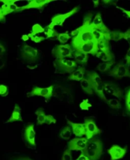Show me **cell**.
I'll return each instance as SVG.
<instances>
[{
  "label": "cell",
  "mask_w": 130,
  "mask_h": 160,
  "mask_svg": "<svg viewBox=\"0 0 130 160\" xmlns=\"http://www.w3.org/2000/svg\"><path fill=\"white\" fill-rule=\"evenodd\" d=\"M103 143L101 140L97 137L88 140L85 149L81 151L84 154L89 160H99L103 154Z\"/></svg>",
  "instance_id": "6da1fadb"
},
{
  "label": "cell",
  "mask_w": 130,
  "mask_h": 160,
  "mask_svg": "<svg viewBox=\"0 0 130 160\" xmlns=\"http://www.w3.org/2000/svg\"><path fill=\"white\" fill-rule=\"evenodd\" d=\"M93 88L94 92L96 93V94L104 101L107 102V99L104 94V83L100 76L94 71L87 72V78H86Z\"/></svg>",
  "instance_id": "7a4b0ae2"
},
{
  "label": "cell",
  "mask_w": 130,
  "mask_h": 160,
  "mask_svg": "<svg viewBox=\"0 0 130 160\" xmlns=\"http://www.w3.org/2000/svg\"><path fill=\"white\" fill-rule=\"evenodd\" d=\"M55 71L59 74H71L78 67L76 62L73 60L67 58L55 59L53 61Z\"/></svg>",
  "instance_id": "3957f363"
},
{
  "label": "cell",
  "mask_w": 130,
  "mask_h": 160,
  "mask_svg": "<svg viewBox=\"0 0 130 160\" xmlns=\"http://www.w3.org/2000/svg\"><path fill=\"white\" fill-rule=\"evenodd\" d=\"M20 55L21 58L28 64H36L40 59L39 51L27 44L22 45Z\"/></svg>",
  "instance_id": "277c9868"
},
{
  "label": "cell",
  "mask_w": 130,
  "mask_h": 160,
  "mask_svg": "<svg viewBox=\"0 0 130 160\" xmlns=\"http://www.w3.org/2000/svg\"><path fill=\"white\" fill-rule=\"evenodd\" d=\"M74 50L72 48L70 45H57L55 46L52 51L51 53L55 59H63V58H73V53Z\"/></svg>",
  "instance_id": "5b68a950"
},
{
  "label": "cell",
  "mask_w": 130,
  "mask_h": 160,
  "mask_svg": "<svg viewBox=\"0 0 130 160\" xmlns=\"http://www.w3.org/2000/svg\"><path fill=\"white\" fill-rule=\"evenodd\" d=\"M79 10V7H76L74 8H72L70 11L64 13V14H57L54 15L51 20V22L50 24L46 28V29H54L55 26H62L64 22L66 21V20L73 15L74 14L76 13Z\"/></svg>",
  "instance_id": "8992f818"
},
{
  "label": "cell",
  "mask_w": 130,
  "mask_h": 160,
  "mask_svg": "<svg viewBox=\"0 0 130 160\" xmlns=\"http://www.w3.org/2000/svg\"><path fill=\"white\" fill-rule=\"evenodd\" d=\"M108 74L116 79H121L123 78H130V70L128 66L120 62L109 71Z\"/></svg>",
  "instance_id": "52a82bcc"
},
{
  "label": "cell",
  "mask_w": 130,
  "mask_h": 160,
  "mask_svg": "<svg viewBox=\"0 0 130 160\" xmlns=\"http://www.w3.org/2000/svg\"><path fill=\"white\" fill-rule=\"evenodd\" d=\"M84 125L85 128V136L88 140L102 133V130L97 127L95 121L93 118H84Z\"/></svg>",
  "instance_id": "ba28073f"
},
{
  "label": "cell",
  "mask_w": 130,
  "mask_h": 160,
  "mask_svg": "<svg viewBox=\"0 0 130 160\" xmlns=\"http://www.w3.org/2000/svg\"><path fill=\"white\" fill-rule=\"evenodd\" d=\"M53 85H51L46 88L35 87L32 88V90L27 94V96L28 97H32L34 96H41L44 97L46 101L48 102L53 96Z\"/></svg>",
  "instance_id": "9c48e42d"
},
{
  "label": "cell",
  "mask_w": 130,
  "mask_h": 160,
  "mask_svg": "<svg viewBox=\"0 0 130 160\" xmlns=\"http://www.w3.org/2000/svg\"><path fill=\"white\" fill-rule=\"evenodd\" d=\"M74 51H79L83 52L86 54H91L93 55L96 56L97 54L99 52L98 42L95 39L92 40V41L88 42L86 43H84L78 48H76Z\"/></svg>",
  "instance_id": "30bf717a"
},
{
  "label": "cell",
  "mask_w": 130,
  "mask_h": 160,
  "mask_svg": "<svg viewBox=\"0 0 130 160\" xmlns=\"http://www.w3.org/2000/svg\"><path fill=\"white\" fill-rule=\"evenodd\" d=\"M52 2H53V0H31L27 5L18 8L17 12H21L26 10L33 8L43 10L47 5Z\"/></svg>",
  "instance_id": "8fae6325"
},
{
  "label": "cell",
  "mask_w": 130,
  "mask_h": 160,
  "mask_svg": "<svg viewBox=\"0 0 130 160\" xmlns=\"http://www.w3.org/2000/svg\"><path fill=\"white\" fill-rule=\"evenodd\" d=\"M88 139L86 137L74 138L68 142V149L72 151H83L86 149Z\"/></svg>",
  "instance_id": "7c38bea8"
},
{
  "label": "cell",
  "mask_w": 130,
  "mask_h": 160,
  "mask_svg": "<svg viewBox=\"0 0 130 160\" xmlns=\"http://www.w3.org/2000/svg\"><path fill=\"white\" fill-rule=\"evenodd\" d=\"M24 140L26 142L33 147L34 149L36 148V132L34 130V125L32 123L28 124L24 130Z\"/></svg>",
  "instance_id": "4fadbf2b"
},
{
  "label": "cell",
  "mask_w": 130,
  "mask_h": 160,
  "mask_svg": "<svg viewBox=\"0 0 130 160\" xmlns=\"http://www.w3.org/2000/svg\"><path fill=\"white\" fill-rule=\"evenodd\" d=\"M127 152V148H121V146L114 144L110 147L107 152L110 156L111 160H118L124 158Z\"/></svg>",
  "instance_id": "5bb4252c"
},
{
  "label": "cell",
  "mask_w": 130,
  "mask_h": 160,
  "mask_svg": "<svg viewBox=\"0 0 130 160\" xmlns=\"http://www.w3.org/2000/svg\"><path fill=\"white\" fill-rule=\"evenodd\" d=\"M90 26L91 28L97 29L104 33H109L110 32L109 29L104 23L102 15L100 12H98L95 15L94 20L90 24Z\"/></svg>",
  "instance_id": "9a60e30c"
},
{
  "label": "cell",
  "mask_w": 130,
  "mask_h": 160,
  "mask_svg": "<svg viewBox=\"0 0 130 160\" xmlns=\"http://www.w3.org/2000/svg\"><path fill=\"white\" fill-rule=\"evenodd\" d=\"M104 90L108 95L114 96L119 99H121L123 95V91L119 88V87L111 82L104 83Z\"/></svg>",
  "instance_id": "2e32d148"
},
{
  "label": "cell",
  "mask_w": 130,
  "mask_h": 160,
  "mask_svg": "<svg viewBox=\"0 0 130 160\" xmlns=\"http://www.w3.org/2000/svg\"><path fill=\"white\" fill-rule=\"evenodd\" d=\"M16 0H1V2L3 3V5L1 7L3 14L6 16L12 12H17L19 7H18L15 3Z\"/></svg>",
  "instance_id": "e0dca14e"
},
{
  "label": "cell",
  "mask_w": 130,
  "mask_h": 160,
  "mask_svg": "<svg viewBox=\"0 0 130 160\" xmlns=\"http://www.w3.org/2000/svg\"><path fill=\"white\" fill-rule=\"evenodd\" d=\"M67 123L71 128L72 133L77 137H82L85 135V128L84 123H78L72 122L69 119H67Z\"/></svg>",
  "instance_id": "ac0fdd59"
},
{
  "label": "cell",
  "mask_w": 130,
  "mask_h": 160,
  "mask_svg": "<svg viewBox=\"0 0 130 160\" xmlns=\"http://www.w3.org/2000/svg\"><path fill=\"white\" fill-rule=\"evenodd\" d=\"M23 119L21 116V108L18 104H15L13 111L12 113L11 116L8 119L7 122V123H13L16 122H22Z\"/></svg>",
  "instance_id": "d6986e66"
},
{
  "label": "cell",
  "mask_w": 130,
  "mask_h": 160,
  "mask_svg": "<svg viewBox=\"0 0 130 160\" xmlns=\"http://www.w3.org/2000/svg\"><path fill=\"white\" fill-rule=\"evenodd\" d=\"M86 72V69L83 67L79 68L76 69L74 72H72L69 76L68 77V79L73 80V81L81 82V80L84 78V74Z\"/></svg>",
  "instance_id": "ffe728a7"
},
{
  "label": "cell",
  "mask_w": 130,
  "mask_h": 160,
  "mask_svg": "<svg viewBox=\"0 0 130 160\" xmlns=\"http://www.w3.org/2000/svg\"><path fill=\"white\" fill-rule=\"evenodd\" d=\"M73 58L77 64L85 65L87 64L88 61V55L81 52L74 51L73 53Z\"/></svg>",
  "instance_id": "44dd1931"
},
{
  "label": "cell",
  "mask_w": 130,
  "mask_h": 160,
  "mask_svg": "<svg viewBox=\"0 0 130 160\" xmlns=\"http://www.w3.org/2000/svg\"><path fill=\"white\" fill-rule=\"evenodd\" d=\"M35 114L37 116V124L42 125L46 122V113L42 108H40L35 111Z\"/></svg>",
  "instance_id": "7402d4cb"
},
{
  "label": "cell",
  "mask_w": 130,
  "mask_h": 160,
  "mask_svg": "<svg viewBox=\"0 0 130 160\" xmlns=\"http://www.w3.org/2000/svg\"><path fill=\"white\" fill-rule=\"evenodd\" d=\"M81 87L84 91V92L88 95H93L94 93V90H93L88 79L86 78H84L80 82Z\"/></svg>",
  "instance_id": "603a6c76"
},
{
  "label": "cell",
  "mask_w": 130,
  "mask_h": 160,
  "mask_svg": "<svg viewBox=\"0 0 130 160\" xmlns=\"http://www.w3.org/2000/svg\"><path fill=\"white\" fill-rule=\"evenodd\" d=\"M97 57L101 58L103 62H109L114 61L115 56L112 53V52H102L100 51L99 52V53L96 55Z\"/></svg>",
  "instance_id": "cb8c5ba5"
},
{
  "label": "cell",
  "mask_w": 130,
  "mask_h": 160,
  "mask_svg": "<svg viewBox=\"0 0 130 160\" xmlns=\"http://www.w3.org/2000/svg\"><path fill=\"white\" fill-rule=\"evenodd\" d=\"M70 91V90L66 87H64L62 85H53V96L57 97V98L65 93L66 92Z\"/></svg>",
  "instance_id": "d4e9b609"
},
{
  "label": "cell",
  "mask_w": 130,
  "mask_h": 160,
  "mask_svg": "<svg viewBox=\"0 0 130 160\" xmlns=\"http://www.w3.org/2000/svg\"><path fill=\"white\" fill-rule=\"evenodd\" d=\"M110 40L108 38H104L98 43V47L99 51L102 52H110V44H109Z\"/></svg>",
  "instance_id": "484cf974"
},
{
  "label": "cell",
  "mask_w": 130,
  "mask_h": 160,
  "mask_svg": "<svg viewBox=\"0 0 130 160\" xmlns=\"http://www.w3.org/2000/svg\"><path fill=\"white\" fill-rule=\"evenodd\" d=\"M115 64V61H109V62H104L102 63H100L97 67V69H98V71H99L100 72H105L108 71L111 68L113 67V66Z\"/></svg>",
  "instance_id": "4316f807"
},
{
  "label": "cell",
  "mask_w": 130,
  "mask_h": 160,
  "mask_svg": "<svg viewBox=\"0 0 130 160\" xmlns=\"http://www.w3.org/2000/svg\"><path fill=\"white\" fill-rule=\"evenodd\" d=\"M45 29H44L41 25H40L39 24H36L32 26L31 32L29 33L27 35L29 38H32L40 33L45 32Z\"/></svg>",
  "instance_id": "83f0119b"
},
{
  "label": "cell",
  "mask_w": 130,
  "mask_h": 160,
  "mask_svg": "<svg viewBox=\"0 0 130 160\" xmlns=\"http://www.w3.org/2000/svg\"><path fill=\"white\" fill-rule=\"evenodd\" d=\"M72 135V130L69 125L64 127L60 132V137L65 141H68L70 139Z\"/></svg>",
  "instance_id": "f1b7e54d"
},
{
  "label": "cell",
  "mask_w": 130,
  "mask_h": 160,
  "mask_svg": "<svg viewBox=\"0 0 130 160\" xmlns=\"http://www.w3.org/2000/svg\"><path fill=\"white\" fill-rule=\"evenodd\" d=\"M124 37V32L120 31H110L109 32V38L110 40H113V41L118 42L121 39H123Z\"/></svg>",
  "instance_id": "f546056e"
},
{
  "label": "cell",
  "mask_w": 130,
  "mask_h": 160,
  "mask_svg": "<svg viewBox=\"0 0 130 160\" xmlns=\"http://www.w3.org/2000/svg\"><path fill=\"white\" fill-rule=\"evenodd\" d=\"M107 104L112 109H119L121 108V104L118 99L111 98L107 101Z\"/></svg>",
  "instance_id": "4dcf8cb0"
},
{
  "label": "cell",
  "mask_w": 130,
  "mask_h": 160,
  "mask_svg": "<svg viewBox=\"0 0 130 160\" xmlns=\"http://www.w3.org/2000/svg\"><path fill=\"white\" fill-rule=\"evenodd\" d=\"M70 38L71 36L69 34V32H65L64 33H59L57 39L59 40V42L60 43H62V45H64L69 41V39Z\"/></svg>",
  "instance_id": "1f68e13d"
},
{
  "label": "cell",
  "mask_w": 130,
  "mask_h": 160,
  "mask_svg": "<svg viewBox=\"0 0 130 160\" xmlns=\"http://www.w3.org/2000/svg\"><path fill=\"white\" fill-rule=\"evenodd\" d=\"M45 34L47 39H57L59 33L54 29H47V31H45Z\"/></svg>",
  "instance_id": "d6a6232c"
},
{
  "label": "cell",
  "mask_w": 130,
  "mask_h": 160,
  "mask_svg": "<svg viewBox=\"0 0 130 160\" xmlns=\"http://www.w3.org/2000/svg\"><path fill=\"white\" fill-rule=\"evenodd\" d=\"M92 107V104L89 103L88 99H84L79 104V108H81V110L83 111H88L90 108Z\"/></svg>",
  "instance_id": "836d02e7"
},
{
  "label": "cell",
  "mask_w": 130,
  "mask_h": 160,
  "mask_svg": "<svg viewBox=\"0 0 130 160\" xmlns=\"http://www.w3.org/2000/svg\"><path fill=\"white\" fill-rule=\"evenodd\" d=\"M61 160H73L72 158V152L68 148L64 151Z\"/></svg>",
  "instance_id": "e575fe53"
},
{
  "label": "cell",
  "mask_w": 130,
  "mask_h": 160,
  "mask_svg": "<svg viewBox=\"0 0 130 160\" xmlns=\"http://www.w3.org/2000/svg\"><path fill=\"white\" fill-rule=\"evenodd\" d=\"M125 104L126 110L128 112H130V88L128 90L126 94V98H125Z\"/></svg>",
  "instance_id": "d590c367"
},
{
  "label": "cell",
  "mask_w": 130,
  "mask_h": 160,
  "mask_svg": "<svg viewBox=\"0 0 130 160\" xmlns=\"http://www.w3.org/2000/svg\"><path fill=\"white\" fill-rule=\"evenodd\" d=\"M8 94V88L5 85H0V95L5 97Z\"/></svg>",
  "instance_id": "8d00e7d4"
},
{
  "label": "cell",
  "mask_w": 130,
  "mask_h": 160,
  "mask_svg": "<svg viewBox=\"0 0 130 160\" xmlns=\"http://www.w3.org/2000/svg\"><path fill=\"white\" fill-rule=\"evenodd\" d=\"M56 123H57V119H55L52 115H50V114L46 115V122H45L46 124L50 125L51 123L55 124Z\"/></svg>",
  "instance_id": "74e56055"
},
{
  "label": "cell",
  "mask_w": 130,
  "mask_h": 160,
  "mask_svg": "<svg viewBox=\"0 0 130 160\" xmlns=\"http://www.w3.org/2000/svg\"><path fill=\"white\" fill-rule=\"evenodd\" d=\"M31 40H32V41L33 42H34V43H39L42 42L43 41H44V40H45L46 38H45V37H43V36H34V37L31 38Z\"/></svg>",
  "instance_id": "f35d334b"
},
{
  "label": "cell",
  "mask_w": 130,
  "mask_h": 160,
  "mask_svg": "<svg viewBox=\"0 0 130 160\" xmlns=\"http://www.w3.org/2000/svg\"><path fill=\"white\" fill-rule=\"evenodd\" d=\"M123 39H126L127 42L130 45V28L128 29L126 32H124V37Z\"/></svg>",
  "instance_id": "ab89813d"
},
{
  "label": "cell",
  "mask_w": 130,
  "mask_h": 160,
  "mask_svg": "<svg viewBox=\"0 0 130 160\" xmlns=\"http://www.w3.org/2000/svg\"><path fill=\"white\" fill-rule=\"evenodd\" d=\"M125 60H126V65L127 66H130V48L128 49L126 54Z\"/></svg>",
  "instance_id": "60d3db41"
},
{
  "label": "cell",
  "mask_w": 130,
  "mask_h": 160,
  "mask_svg": "<svg viewBox=\"0 0 130 160\" xmlns=\"http://www.w3.org/2000/svg\"><path fill=\"white\" fill-rule=\"evenodd\" d=\"M118 1H113V0H102V2L105 5H116Z\"/></svg>",
  "instance_id": "b9f144b4"
},
{
  "label": "cell",
  "mask_w": 130,
  "mask_h": 160,
  "mask_svg": "<svg viewBox=\"0 0 130 160\" xmlns=\"http://www.w3.org/2000/svg\"><path fill=\"white\" fill-rule=\"evenodd\" d=\"M5 66V60L2 56H0V69H3Z\"/></svg>",
  "instance_id": "7bdbcfd3"
},
{
  "label": "cell",
  "mask_w": 130,
  "mask_h": 160,
  "mask_svg": "<svg viewBox=\"0 0 130 160\" xmlns=\"http://www.w3.org/2000/svg\"><path fill=\"white\" fill-rule=\"evenodd\" d=\"M76 160H89V159L84 154L81 152L79 156L76 159Z\"/></svg>",
  "instance_id": "ee69618b"
},
{
  "label": "cell",
  "mask_w": 130,
  "mask_h": 160,
  "mask_svg": "<svg viewBox=\"0 0 130 160\" xmlns=\"http://www.w3.org/2000/svg\"><path fill=\"white\" fill-rule=\"evenodd\" d=\"M6 52V48L3 44L0 43V56H2Z\"/></svg>",
  "instance_id": "f6af8a7d"
},
{
  "label": "cell",
  "mask_w": 130,
  "mask_h": 160,
  "mask_svg": "<svg viewBox=\"0 0 130 160\" xmlns=\"http://www.w3.org/2000/svg\"><path fill=\"white\" fill-rule=\"evenodd\" d=\"M5 20H6L5 16L3 14V12H2V8H1V7H0V22H5Z\"/></svg>",
  "instance_id": "bcb514c9"
},
{
  "label": "cell",
  "mask_w": 130,
  "mask_h": 160,
  "mask_svg": "<svg viewBox=\"0 0 130 160\" xmlns=\"http://www.w3.org/2000/svg\"><path fill=\"white\" fill-rule=\"evenodd\" d=\"M38 65L36 64H28L27 66V68L28 69H31V70H33V69H34L38 68Z\"/></svg>",
  "instance_id": "7dc6e473"
},
{
  "label": "cell",
  "mask_w": 130,
  "mask_h": 160,
  "mask_svg": "<svg viewBox=\"0 0 130 160\" xmlns=\"http://www.w3.org/2000/svg\"><path fill=\"white\" fill-rule=\"evenodd\" d=\"M117 8H118V9L122 10L124 13L126 14V15H127L129 18H130V11L127 10H125V9H124V8H121V7H117Z\"/></svg>",
  "instance_id": "c3c4849f"
},
{
  "label": "cell",
  "mask_w": 130,
  "mask_h": 160,
  "mask_svg": "<svg viewBox=\"0 0 130 160\" xmlns=\"http://www.w3.org/2000/svg\"><path fill=\"white\" fill-rule=\"evenodd\" d=\"M21 39L23 40L24 42H27V41H28V40L29 39V37L28 36L27 34H24V35L22 36Z\"/></svg>",
  "instance_id": "681fc988"
},
{
  "label": "cell",
  "mask_w": 130,
  "mask_h": 160,
  "mask_svg": "<svg viewBox=\"0 0 130 160\" xmlns=\"http://www.w3.org/2000/svg\"><path fill=\"white\" fill-rule=\"evenodd\" d=\"M15 160H34V159H32L31 158H28V157H21V158H18Z\"/></svg>",
  "instance_id": "f907efd6"
},
{
  "label": "cell",
  "mask_w": 130,
  "mask_h": 160,
  "mask_svg": "<svg viewBox=\"0 0 130 160\" xmlns=\"http://www.w3.org/2000/svg\"><path fill=\"white\" fill-rule=\"evenodd\" d=\"M93 2H94V3L95 7H98V6L99 5V3H100V1H99V0H96V1H93Z\"/></svg>",
  "instance_id": "816d5d0a"
},
{
  "label": "cell",
  "mask_w": 130,
  "mask_h": 160,
  "mask_svg": "<svg viewBox=\"0 0 130 160\" xmlns=\"http://www.w3.org/2000/svg\"><path fill=\"white\" fill-rule=\"evenodd\" d=\"M0 2H1V0H0Z\"/></svg>",
  "instance_id": "f5cc1de1"
}]
</instances>
